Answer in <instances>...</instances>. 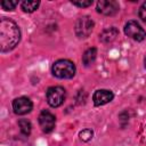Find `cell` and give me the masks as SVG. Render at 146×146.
Wrapping results in <instances>:
<instances>
[{"label":"cell","mask_w":146,"mask_h":146,"mask_svg":"<svg viewBox=\"0 0 146 146\" xmlns=\"http://www.w3.org/2000/svg\"><path fill=\"white\" fill-rule=\"evenodd\" d=\"M21 40V31L17 24L7 18L2 17L0 19V50L1 52H7L13 50Z\"/></svg>","instance_id":"1"},{"label":"cell","mask_w":146,"mask_h":146,"mask_svg":"<svg viewBox=\"0 0 146 146\" xmlns=\"http://www.w3.org/2000/svg\"><path fill=\"white\" fill-rule=\"evenodd\" d=\"M51 72L58 79H72L75 75L76 67L68 59H59L52 64Z\"/></svg>","instance_id":"2"},{"label":"cell","mask_w":146,"mask_h":146,"mask_svg":"<svg viewBox=\"0 0 146 146\" xmlns=\"http://www.w3.org/2000/svg\"><path fill=\"white\" fill-rule=\"evenodd\" d=\"M95 23L94 21L89 17V16H81L78 18L76 23H75V34L78 38L80 39H86L88 38L92 30H94Z\"/></svg>","instance_id":"3"},{"label":"cell","mask_w":146,"mask_h":146,"mask_svg":"<svg viewBox=\"0 0 146 146\" xmlns=\"http://www.w3.org/2000/svg\"><path fill=\"white\" fill-rule=\"evenodd\" d=\"M46 97H47V103L51 107H58L64 103L66 97V91L63 87H59V86L50 87L47 90Z\"/></svg>","instance_id":"4"},{"label":"cell","mask_w":146,"mask_h":146,"mask_svg":"<svg viewBox=\"0 0 146 146\" xmlns=\"http://www.w3.org/2000/svg\"><path fill=\"white\" fill-rule=\"evenodd\" d=\"M124 33L135 41H143L146 36V32L136 21H129L124 25Z\"/></svg>","instance_id":"5"},{"label":"cell","mask_w":146,"mask_h":146,"mask_svg":"<svg viewBox=\"0 0 146 146\" xmlns=\"http://www.w3.org/2000/svg\"><path fill=\"white\" fill-rule=\"evenodd\" d=\"M120 10V6L115 0H100L97 2V11L105 16H113Z\"/></svg>","instance_id":"6"},{"label":"cell","mask_w":146,"mask_h":146,"mask_svg":"<svg viewBox=\"0 0 146 146\" xmlns=\"http://www.w3.org/2000/svg\"><path fill=\"white\" fill-rule=\"evenodd\" d=\"M39 124L43 132H51L56 124V117L49 111H42L39 115Z\"/></svg>","instance_id":"7"},{"label":"cell","mask_w":146,"mask_h":146,"mask_svg":"<svg viewBox=\"0 0 146 146\" xmlns=\"http://www.w3.org/2000/svg\"><path fill=\"white\" fill-rule=\"evenodd\" d=\"M33 104L27 97H18L13 102V110L17 115H24L32 111Z\"/></svg>","instance_id":"8"},{"label":"cell","mask_w":146,"mask_h":146,"mask_svg":"<svg viewBox=\"0 0 146 146\" xmlns=\"http://www.w3.org/2000/svg\"><path fill=\"white\" fill-rule=\"evenodd\" d=\"M113 98H114V94L107 89H98L92 95V100H94V104L96 106L105 105V104L112 102Z\"/></svg>","instance_id":"9"},{"label":"cell","mask_w":146,"mask_h":146,"mask_svg":"<svg viewBox=\"0 0 146 146\" xmlns=\"http://www.w3.org/2000/svg\"><path fill=\"white\" fill-rule=\"evenodd\" d=\"M117 34H119L117 29L114 27V26H111V27L105 29L99 34V39H100V41H103L105 43H108V42H112L113 40H115V38L117 36Z\"/></svg>","instance_id":"10"},{"label":"cell","mask_w":146,"mask_h":146,"mask_svg":"<svg viewBox=\"0 0 146 146\" xmlns=\"http://www.w3.org/2000/svg\"><path fill=\"white\" fill-rule=\"evenodd\" d=\"M97 57V49L96 48H89L88 50L84 51L82 56V63L84 66H90L95 63Z\"/></svg>","instance_id":"11"},{"label":"cell","mask_w":146,"mask_h":146,"mask_svg":"<svg viewBox=\"0 0 146 146\" xmlns=\"http://www.w3.org/2000/svg\"><path fill=\"white\" fill-rule=\"evenodd\" d=\"M40 5V1H29V0H25L21 3V7L23 9V11L25 13H33L36 10V8L39 7Z\"/></svg>","instance_id":"12"},{"label":"cell","mask_w":146,"mask_h":146,"mask_svg":"<svg viewBox=\"0 0 146 146\" xmlns=\"http://www.w3.org/2000/svg\"><path fill=\"white\" fill-rule=\"evenodd\" d=\"M18 125H19V129H21V132L24 135V136H29L31 133V122L26 119H21L18 121Z\"/></svg>","instance_id":"13"},{"label":"cell","mask_w":146,"mask_h":146,"mask_svg":"<svg viewBox=\"0 0 146 146\" xmlns=\"http://www.w3.org/2000/svg\"><path fill=\"white\" fill-rule=\"evenodd\" d=\"M94 136V131L91 129H83L80 131L79 133V137L82 141H89Z\"/></svg>","instance_id":"14"},{"label":"cell","mask_w":146,"mask_h":146,"mask_svg":"<svg viewBox=\"0 0 146 146\" xmlns=\"http://www.w3.org/2000/svg\"><path fill=\"white\" fill-rule=\"evenodd\" d=\"M17 5H18L17 1H11V0H3V1H1V7L5 10H14Z\"/></svg>","instance_id":"15"},{"label":"cell","mask_w":146,"mask_h":146,"mask_svg":"<svg viewBox=\"0 0 146 146\" xmlns=\"http://www.w3.org/2000/svg\"><path fill=\"white\" fill-rule=\"evenodd\" d=\"M72 3L74 6H78V7H89L92 5V0H87V1H73L72 0Z\"/></svg>","instance_id":"16"},{"label":"cell","mask_w":146,"mask_h":146,"mask_svg":"<svg viewBox=\"0 0 146 146\" xmlns=\"http://www.w3.org/2000/svg\"><path fill=\"white\" fill-rule=\"evenodd\" d=\"M139 17L141 18L143 22L146 23V2H144L139 8Z\"/></svg>","instance_id":"17"},{"label":"cell","mask_w":146,"mask_h":146,"mask_svg":"<svg viewBox=\"0 0 146 146\" xmlns=\"http://www.w3.org/2000/svg\"><path fill=\"white\" fill-rule=\"evenodd\" d=\"M144 66H145V68H146V56H145V59H144Z\"/></svg>","instance_id":"18"}]
</instances>
